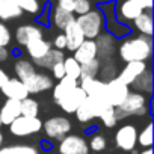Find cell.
<instances>
[{
	"label": "cell",
	"mask_w": 154,
	"mask_h": 154,
	"mask_svg": "<svg viewBox=\"0 0 154 154\" xmlns=\"http://www.w3.org/2000/svg\"><path fill=\"white\" fill-rule=\"evenodd\" d=\"M121 60L133 62V60H143L148 62L152 56V36L146 35H127L121 41L116 48Z\"/></svg>",
	"instance_id": "obj_1"
},
{
	"label": "cell",
	"mask_w": 154,
	"mask_h": 154,
	"mask_svg": "<svg viewBox=\"0 0 154 154\" xmlns=\"http://www.w3.org/2000/svg\"><path fill=\"white\" fill-rule=\"evenodd\" d=\"M115 110H116L118 121L127 116H145L151 110V98L148 95L130 91L124 103L115 107Z\"/></svg>",
	"instance_id": "obj_2"
},
{
	"label": "cell",
	"mask_w": 154,
	"mask_h": 154,
	"mask_svg": "<svg viewBox=\"0 0 154 154\" xmlns=\"http://www.w3.org/2000/svg\"><path fill=\"white\" fill-rule=\"evenodd\" d=\"M75 21L86 39H95L104 30V15L98 6L92 8L83 15H77Z\"/></svg>",
	"instance_id": "obj_3"
},
{
	"label": "cell",
	"mask_w": 154,
	"mask_h": 154,
	"mask_svg": "<svg viewBox=\"0 0 154 154\" xmlns=\"http://www.w3.org/2000/svg\"><path fill=\"white\" fill-rule=\"evenodd\" d=\"M110 104L107 103L106 98L101 97H86L83 100V103L77 107V110L74 112L75 119L80 124H88L91 121H94L95 118H98L101 115V112L104 109H107Z\"/></svg>",
	"instance_id": "obj_4"
},
{
	"label": "cell",
	"mask_w": 154,
	"mask_h": 154,
	"mask_svg": "<svg viewBox=\"0 0 154 154\" xmlns=\"http://www.w3.org/2000/svg\"><path fill=\"white\" fill-rule=\"evenodd\" d=\"M115 6L116 3L115 2H106L103 5H100V11L103 12L104 15V30L109 32L110 35H113L116 39H121L127 35L131 33V29L125 24V23H121L116 15H115Z\"/></svg>",
	"instance_id": "obj_5"
},
{
	"label": "cell",
	"mask_w": 154,
	"mask_h": 154,
	"mask_svg": "<svg viewBox=\"0 0 154 154\" xmlns=\"http://www.w3.org/2000/svg\"><path fill=\"white\" fill-rule=\"evenodd\" d=\"M71 128H72V124L69 118L62 116V115H56L42 121V131L48 140L59 142L63 136L71 133Z\"/></svg>",
	"instance_id": "obj_6"
},
{
	"label": "cell",
	"mask_w": 154,
	"mask_h": 154,
	"mask_svg": "<svg viewBox=\"0 0 154 154\" xmlns=\"http://www.w3.org/2000/svg\"><path fill=\"white\" fill-rule=\"evenodd\" d=\"M8 127H9V131L14 136L27 137V136L36 134L42 130V121L39 119V116H23V115H20Z\"/></svg>",
	"instance_id": "obj_7"
},
{
	"label": "cell",
	"mask_w": 154,
	"mask_h": 154,
	"mask_svg": "<svg viewBox=\"0 0 154 154\" xmlns=\"http://www.w3.org/2000/svg\"><path fill=\"white\" fill-rule=\"evenodd\" d=\"M88 140L80 134L68 133L57 142V154H89Z\"/></svg>",
	"instance_id": "obj_8"
},
{
	"label": "cell",
	"mask_w": 154,
	"mask_h": 154,
	"mask_svg": "<svg viewBox=\"0 0 154 154\" xmlns=\"http://www.w3.org/2000/svg\"><path fill=\"white\" fill-rule=\"evenodd\" d=\"M130 92V86L125 85L124 82H121L118 77L106 82V91H104V97L107 100V103L112 107H118L124 103V100L127 98Z\"/></svg>",
	"instance_id": "obj_9"
},
{
	"label": "cell",
	"mask_w": 154,
	"mask_h": 154,
	"mask_svg": "<svg viewBox=\"0 0 154 154\" xmlns=\"http://www.w3.org/2000/svg\"><path fill=\"white\" fill-rule=\"evenodd\" d=\"M115 145L122 151H133L137 145V128L134 124H122L115 133Z\"/></svg>",
	"instance_id": "obj_10"
},
{
	"label": "cell",
	"mask_w": 154,
	"mask_h": 154,
	"mask_svg": "<svg viewBox=\"0 0 154 154\" xmlns=\"http://www.w3.org/2000/svg\"><path fill=\"white\" fill-rule=\"evenodd\" d=\"M95 44H97V59L98 60L112 59L118 48V39L106 30H103L95 38Z\"/></svg>",
	"instance_id": "obj_11"
},
{
	"label": "cell",
	"mask_w": 154,
	"mask_h": 154,
	"mask_svg": "<svg viewBox=\"0 0 154 154\" xmlns=\"http://www.w3.org/2000/svg\"><path fill=\"white\" fill-rule=\"evenodd\" d=\"M86 97H88V95L85 94V91H83L80 86H75V88H72L68 94H65L56 104H57L65 113L74 115V112L77 110V107L83 103V100H85Z\"/></svg>",
	"instance_id": "obj_12"
},
{
	"label": "cell",
	"mask_w": 154,
	"mask_h": 154,
	"mask_svg": "<svg viewBox=\"0 0 154 154\" xmlns=\"http://www.w3.org/2000/svg\"><path fill=\"white\" fill-rule=\"evenodd\" d=\"M23 83L26 85V89H27L29 94H41L44 91L51 89L53 85H54L51 75H48L47 72H39V71L32 74Z\"/></svg>",
	"instance_id": "obj_13"
},
{
	"label": "cell",
	"mask_w": 154,
	"mask_h": 154,
	"mask_svg": "<svg viewBox=\"0 0 154 154\" xmlns=\"http://www.w3.org/2000/svg\"><path fill=\"white\" fill-rule=\"evenodd\" d=\"M149 66H148V62H143V60H133V62H125L124 66L119 69L118 72V79L121 82H124L125 85H131L134 82L136 77H139L143 71H146Z\"/></svg>",
	"instance_id": "obj_14"
},
{
	"label": "cell",
	"mask_w": 154,
	"mask_h": 154,
	"mask_svg": "<svg viewBox=\"0 0 154 154\" xmlns=\"http://www.w3.org/2000/svg\"><path fill=\"white\" fill-rule=\"evenodd\" d=\"M14 36H15V41L18 45L26 47L29 42L39 39V38H44V30L36 24H23V26H18L15 29Z\"/></svg>",
	"instance_id": "obj_15"
},
{
	"label": "cell",
	"mask_w": 154,
	"mask_h": 154,
	"mask_svg": "<svg viewBox=\"0 0 154 154\" xmlns=\"http://www.w3.org/2000/svg\"><path fill=\"white\" fill-rule=\"evenodd\" d=\"M0 91H2V94L6 98L18 100V101H21V100H24V98H27L30 95L27 92V89H26V85L20 79H17V77H9Z\"/></svg>",
	"instance_id": "obj_16"
},
{
	"label": "cell",
	"mask_w": 154,
	"mask_h": 154,
	"mask_svg": "<svg viewBox=\"0 0 154 154\" xmlns=\"http://www.w3.org/2000/svg\"><path fill=\"white\" fill-rule=\"evenodd\" d=\"M62 33L65 35L66 50H69V51H74L77 47H79V45L86 39L85 35H83V32H82V29L79 27V24H77L75 18L65 26V29L62 30Z\"/></svg>",
	"instance_id": "obj_17"
},
{
	"label": "cell",
	"mask_w": 154,
	"mask_h": 154,
	"mask_svg": "<svg viewBox=\"0 0 154 154\" xmlns=\"http://www.w3.org/2000/svg\"><path fill=\"white\" fill-rule=\"evenodd\" d=\"M72 53H74L72 57L80 65H83V63H86L89 60L97 59V44H95V39H85Z\"/></svg>",
	"instance_id": "obj_18"
},
{
	"label": "cell",
	"mask_w": 154,
	"mask_h": 154,
	"mask_svg": "<svg viewBox=\"0 0 154 154\" xmlns=\"http://www.w3.org/2000/svg\"><path fill=\"white\" fill-rule=\"evenodd\" d=\"M79 86L85 91L88 97H104L106 91V82H103L98 77H85V79H79Z\"/></svg>",
	"instance_id": "obj_19"
},
{
	"label": "cell",
	"mask_w": 154,
	"mask_h": 154,
	"mask_svg": "<svg viewBox=\"0 0 154 154\" xmlns=\"http://www.w3.org/2000/svg\"><path fill=\"white\" fill-rule=\"evenodd\" d=\"M140 12H142L140 6L136 2H133V0H124V2L118 8L115 6V15H116V18L121 23H130V21H133Z\"/></svg>",
	"instance_id": "obj_20"
},
{
	"label": "cell",
	"mask_w": 154,
	"mask_h": 154,
	"mask_svg": "<svg viewBox=\"0 0 154 154\" xmlns=\"http://www.w3.org/2000/svg\"><path fill=\"white\" fill-rule=\"evenodd\" d=\"M20 115H21L20 101L6 98L5 103L2 104V107H0V121H2V125H9Z\"/></svg>",
	"instance_id": "obj_21"
},
{
	"label": "cell",
	"mask_w": 154,
	"mask_h": 154,
	"mask_svg": "<svg viewBox=\"0 0 154 154\" xmlns=\"http://www.w3.org/2000/svg\"><path fill=\"white\" fill-rule=\"evenodd\" d=\"M74 18H75V17H74V12L65 11V9L56 6V5H54V6L50 9V12H48V21H50L56 29H59V30H63L65 26H66L69 21H72Z\"/></svg>",
	"instance_id": "obj_22"
},
{
	"label": "cell",
	"mask_w": 154,
	"mask_h": 154,
	"mask_svg": "<svg viewBox=\"0 0 154 154\" xmlns=\"http://www.w3.org/2000/svg\"><path fill=\"white\" fill-rule=\"evenodd\" d=\"M152 85H154V82H152V71H151V68H148L139 77H136L134 82L130 86L134 89V92H139V94H143V95L151 97V94H152Z\"/></svg>",
	"instance_id": "obj_23"
},
{
	"label": "cell",
	"mask_w": 154,
	"mask_h": 154,
	"mask_svg": "<svg viewBox=\"0 0 154 154\" xmlns=\"http://www.w3.org/2000/svg\"><path fill=\"white\" fill-rule=\"evenodd\" d=\"M51 50V42L45 41L44 38H39V39H35L32 42H29L26 45V51L29 54V57L32 60H36V59H41L42 56H45L48 51Z\"/></svg>",
	"instance_id": "obj_24"
},
{
	"label": "cell",
	"mask_w": 154,
	"mask_h": 154,
	"mask_svg": "<svg viewBox=\"0 0 154 154\" xmlns=\"http://www.w3.org/2000/svg\"><path fill=\"white\" fill-rule=\"evenodd\" d=\"M134 29L140 33V35H146V36H152V12L151 11H142L134 20H133Z\"/></svg>",
	"instance_id": "obj_25"
},
{
	"label": "cell",
	"mask_w": 154,
	"mask_h": 154,
	"mask_svg": "<svg viewBox=\"0 0 154 154\" xmlns=\"http://www.w3.org/2000/svg\"><path fill=\"white\" fill-rule=\"evenodd\" d=\"M75 86H79V80H75V79H71V77L65 75L62 77L60 80H57V85H53V100L54 103H57L65 94H68L72 88Z\"/></svg>",
	"instance_id": "obj_26"
},
{
	"label": "cell",
	"mask_w": 154,
	"mask_h": 154,
	"mask_svg": "<svg viewBox=\"0 0 154 154\" xmlns=\"http://www.w3.org/2000/svg\"><path fill=\"white\" fill-rule=\"evenodd\" d=\"M21 15L23 11L12 0H0V21H11L20 18Z\"/></svg>",
	"instance_id": "obj_27"
},
{
	"label": "cell",
	"mask_w": 154,
	"mask_h": 154,
	"mask_svg": "<svg viewBox=\"0 0 154 154\" xmlns=\"http://www.w3.org/2000/svg\"><path fill=\"white\" fill-rule=\"evenodd\" d=\"M65 59V54H63V50H57V48H53L45 54L42 56L41 59H36L33 60V65L35 66H39V68H44V69H50L54 63L57 62H63Z\"/></svg>",
	"instance_id": "obj_28"
},
{
	"label": "cell",
	"mask_w": 154,
	"mask_h": 154,
	"mask_svg": "<svg viewBox=\"0 0 154 154\" xmlns=\"http://www.w3.org/2000/svg\"><path fill=\"white\" fill-rule=\"evenodd\" d=\"M14 71H15V74H17V79H20L21 82H24L26 79H29L32 74H35L38 69H36V66L33 65L32 60H27V59H24V57H18V59L15 60Z\"/></svg>",
	"instance_id": "obj_29"
},
{
	"label": "cell",
	"mask_w": 154,
	"mask_h": 154,
	"mask_svg": "<svg viewBox=\"0 0 154 154\" xmlns=\"http://www.w3.org/2000/svg\"><path fill=\"white\" fill-rule=\"evenodd\" d=\"M98 79H101L103 82H107L113 77L118 75V68L115 65V62L112 59L109 60H100V69H98Z\"/></svg>",
	"instance_id": "obj_30"
},
{
	"label": "cell",
	"mask_w": 154,
	"mask_h": 154,
	"mask_svg": "<svg viewBox=\"0 0 154 154\" xmlns=\"http://www.w3.org/2000/svg\"><path fill=\"white\" fill-rule=\"evenodd\" d=\"M12 2L17 6H20V9L23 12H27V14L35 15V17H38L42 11V5L39 0H12Z\"/></svg>",
	"instance_id": "obj_31"
},
{
	"label": "cell",
	"mask_w": 154,
	"mask_h": 154,
	"mask_svg": "<svg viewBox=\"0 0 154 154\" xmlns=\"http://www.w3.org/2000/svg\"><path fill=\"white\" fill-rule=\"evenodd\" d=\"M20 109L23 116H38L39 115V103L30 95L20 101Z\"/></svg>",
	"instance_id": "obj_32"
},
{
	"label": "cell",
	"mask_w": 154,
	"mask_h": 154,
	"mask_svg": "<svg viewBox=\"0 0 154 154\" xmlns=\"http://www.w3.org/2000/svg\"><path fill=\"white\" fill-rule=\"evenodd\" d=\"M62 63H63L65 75L71 77V79H75V80H79V79H80V68H82V65L77 62L72 56L65 57Z\"/></svg>",
	"instance_id": "obj_33"
},
{
	"label": "cell",
	"mask_w": 154,
	"mask_h": 154,
	"mask_svg": "<svg viewBox=\"0 0 154 154\" xmlns=\"http://www.w3.org/2000/svg\"><path fill=\"white\" fill-rule=\"evenodd\" d=\"M137 145L142 148H151L152 146V122L148 121L146 125L137 131Z\"/></svg>",
	"instance_id": "obj_34"
},
{
	"label": "cell",
	"mask_w": 154,
	"mask_h": 154,
	"mask_svg": "<svg viewBox=\"0 0 154 154\" xmlns=\"http://www.w3.org/2000/svg\"><path fill=\"white\" fill-rule=\"evenodd\" d=\"M8 154H41L39 148L35 145H27V143H15V145H8L5 146Z\"/></svg>",
	"instance_id": "obj_35"
},
{
	"label": "cell",
	"mask_w": 154,
	"mask_h": 154,
	"mask_svg": "<svg viewBox=\"0 0 154 154\" xmlns=\"http://www.w3.org/2000/svg\"><path fill=\"white\" fill-rule=\"evenodd\" d=\"M98 119L101 121V124L106 127V128H113L116 124H118V118H116V110L115 107L109 106L107 109H104L101 112V115L98 116Z\"/></svg>",
	"instance_id": "obj_36"
},
{
	"label": "cell",
	"mask_w": 154,
	"mask_h": 154,
	"mask_svg": "<svg viewBox=\"0 0 154 154\" xmlns=\"http://www.w3.org/2000/svg\"><path fill=\"white\" fill-rule=\"evenodd\" d=\"M98 69H100V60L94 59L82 65L80 68V79L85 77H98Z\"/></svg>",
	"instance_id": "obj_37"
},
{
	"label": "cell",
	"mask_w": 154,
	"mask_h": 154,
	"mask_svg": "<svg viewBox=\"0 0 154 154\" xmlns=\"http://www.w3.org/2000/svg\"><path fill=\"white\" fill-rule=\"evenodd\" d=\"M106 145H107V140H106V137L103 134H92L89 137V142H88L89 149L97 151V152L98 151H103L106 148Z\"/></svg>",
	"instance_id": "obj_38"
},
{
	"label": "cell",
	"mask_w": 154,
	"mask_h": 154,
	"mask_svg": "<svg viewBox=\"0 0 154 154\" xmlns=\"http://www.w3.org/2000/svg\"><path fill=\"white\" fill-rule=\"evenodd\" d=\"M91 9H92L91 0H74V8H72V12L74 14L83 15V14H86Z\"/></svg>",
	"instance_id": "obj_39"
},
{
	"label": "cell",
	"mask_w": 154,
	"mask_h": 154,
	"mask_svg": "<svg viewBox=\"0 0 154 154\" xmlns=\"http://www.w3.org/2000/svg\"><path fill=\"white\" fill-rule=\"evenodd\" d=\"M11 39H12V35H11L9 27L3 21H0V47H8L11 44Z\"/></svg>",
	"instance_id": "obj_40"
},
{
	"label": "cell",
	"mask_w": 154,
	"mask_h": 154,
	"mask_svg": "<svg viewBox=\"0 0 154 154\" xmlns=\"http://www.w3.org/2000/svg\"><path fill=\"white\" fill-rule=\"evenodd\" d=\"M50 69H51V74H53V79L60 80L62 77H65V69H63V63H62V62L54 63Z\"/></svg>",
	"instance_id": "obj_41"
},
{
	"label": "cell",
	"mask_w": 154,
	"mask_h": 154,
	"mask_svg": "<svg viewBox=\"0 0 154 154\" xmlns=\"http://www.w3.org/2000/svg\"><path fill=\"white\" fill-rule=\"evenodd\" d=\"M53 48H57V50H66V39H65V35L63 33H57L54 38H53Z\"/></svg>",
	"instance_id": "obj_42"
},
{
	"label": "cell",
	"mask_w": 154,
	"mask_h": 154,
	"mask_svg": "<svg viewBox=\"0 0 154 154\" xmlns=\"http://www.w3.org/2000/svg\"><path fill=\"white\" fill-rule=\"evenodd\" d=\"M56 6L65 9V11H69L72 12V8H74V0H56Z\"/></svg>",
	"instance_id": "obj_43"
},
{
	"label": "cell",
	"mask_w": 154,
	"mask_h": 154,
	"mask_svg": "<svg viewBox=\"0 0 154 154\" xmlns=\"http://www.w3.org/2000/svg\"><path fill=\"white\" fill-rule=\"evenodd\" d=\"M133 2H136L142 11H151L152 9V0H133Z\"/></svg>",
	"instance_id": "obj_44"
},
{
	"label": "cell",
	"mask_w": 154,
	"mask_h": 154,
	"mask_svg": "<svg viewBox=\"0 0 154 154\" xmlns=\"http://www.w3.org/2000/svg\"><path fill=\"white\" fill-rule=\"evenodd\" d=\"M9 57H11V51L6 47H0V63L6 62Z\"/></svg>",
	"instance_id": "obj_45"
},
{
	"label": "cell",
	"mask_w": 154,
	"mask_h": 154,
	"mask_svg": "<svg viewBox=\"0 0 154 154\" xmlns=\"http://www.w3.org/2000/svg\"><path fill=\"white\" fill-rule=\"evenodd\" d=\"M9 79V75H8V72L2 68V66H0V89H2V86L5 85V82Z\"/></svg>",
	"instance_id": "obj_46"
},
{
	"label": "cell",
	"mask_w": 154,
	"mask_h": 154,
	"mask_svg": "<svg viewBox=\"0 0 154 154\" xmlns=\"http://www.w3.org/2000/svg\"><path fill=\"white\" fill-rule=\"evenodd\" d=\"M139 154H152V148H143Z\"/></svg>",
	"instance_id": "obj_47"
},
{
	"label": "cell",
	"mask_w": 154,
	"mask_h": 154,
	"mask_svg": "<svg viewBox=\"0 0 154 154\" xmlns=\"http://www.w3.org/2000/svg\"><path fill=\"white\" fill-rule=\"evenodd\" d=\"M3 140H5V136H3V133H2V130H0V148L3 146Z\"/></svg>",
	"instance_id": "obj_48"
},
{
	"label": "cell",
	"mask_w": 154,
	"mask_h": 154,
	"mask_svg": "<svg viewBox=\"0 0 154 154\" xmlns=\"http://www.w3.org/2000/svg\"><path fill=\"white\" fill-rule=\"evenodd\" d=\"M0 154H8V152H6V149H5V146L0 148Z\"/></svg>",
	"instance_id": "obj_49"
},
{
	"label": "cell",
	"mask_w": 154,
	"mask_h": 154,
	"mask_svg": "<svg viewBox=\"0 0 154 154\" xmlns=\"http://www.w3.org/2000/svg\"><path fill=\"white\" fill-rule=\"evenodd\" d=\"M0 127H2V121H0Z\"/></svg>",
	"instance_id": "obj_50"
},
{
	"label": "cell",
	"mask_w": 154,
	"mask_h": 154,
	"mask_svg": "<svg viewBox=\"0 0 154 154\" xmlns=\"http://www.w3.org/2000/svg\"><path fill=\"white\" fill-rule=\"evenodd\" d=\"M50 154H54V152H50Z\"/></svg>",
	"instance_id": "obj_51"
}]
</instances>
